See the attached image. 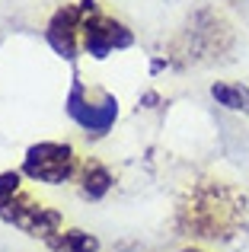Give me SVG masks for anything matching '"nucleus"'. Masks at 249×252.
<instances>
[{
  "instance_id": "9",
  "label": "nucleus",
  "mask_w": 249,
  "mask_h": 252,
  "mask_svg": "<svg viewBox=\"0 0 249 252\" xmlns=\"http://www.w3.org/2000/svg\"><path fill=\"white\" fill-rule=\"evenodd\" d=\"M16 189H19V176L16 172H0V211L13 201Z\"/></svg>"
},
{
  "instance_id": "7",
  "label": "nucleus",
  "mask_w": 249,
  "mask_h": 252,
  "mask_svg": "<svg viewBox=\"0 0 249 252\" xmlns=\"http://www.w3.org/2000/svg\"><path fill=\"white\" fill-rule=\"evenodd\" d=\"M211 96L218 99L220 105H227V109H243L249 112V90L246 86H230V83H214L211 86Z\"/></svg>"
},
{
  "instance_id": "1",
  "label": "nucleus",
  "mask_w": 249,
  "mask_h": 252,
  "mask_svg": "<svg viewBox=\"0 0 249 252\" xmlns=\"http://www.w3.org/2000/svg\"><path fill=\"white\" fill-rule=\"evenodd\" d=\"M26 176L38 179V182H48V185H61L74 176V150L67 144H35V147L26 150V160H23Z\"/></svg>"
},
{
  "instance_id": "5",
  "label": "nucleus",
  "mask_w": 249,
  "mask_h": 252,
  "mask_svg": "<svg viewBox=\"0 0 249 252\" xmlns=\"http://www.w3.org/2000/svg\"><path fill=\"white\" fill-rule=\"evenodd\" d=\"M3 217L13 223V227H19L23 233H29V236H51V233H58V227H61V214H58V211L42 208V204H32L29 198L10 201L3 208Z\"/></svg>"
},
{
  "instance_id": "10",
  "label": "nucleus",
  "mask_w": 249,
  "mask_h": 252,
  "mask_svg": "<svg viewBox=\"0 0 249 252\" xmlns=\"http://www.w3.org/2000/svg\"><path fill=\"white\" fill-rule=\"evenodd\" d=\"M182 252H198V249H182Z\"/></svg>"
},
{
  "instance_id": "6",
  "label": "nucleus",
  "mask_w": 249,
  "mask_h": 252,
  "mask_svg": "<svg viewBox=\"0 0 249 252\" xmlns=\"http://www.w3.org/2000/svg\"><path fill=\"white\" fill-rule=\"evenodd\" d=\"M109 189H112V176H109V169L99 166V163H90L87 172H83V195L96 201V198H102Z\"/></svg>"
},
{
  "instance_id": "8",
  "label": "nucleus",
  "mask_w": 249,
  "mask_h": 252,
  "mask_svg": "<svg viewBox=\"0 0 249 252\" xmlns=\"http://www.w3.org/2000/svg\"><path fill=\"white\" fill-rule=\"evenodd\" d=\"M55 249H61V252H96L99 249V240L83 233V230H67V233L55 243Z\"/></svg>"
},
{
  "instance_id": "2",
  "label": "nucleus",
  "mask_w": 249,
  "mask_h": 252,
  "mask_svg": "<svg viewBox=\"0 0 249 252\" xmlns=\"http://www.w3.org/2000/svg\"><path fill=\"white\" fill-rule=\"evenodd\" d=\"M67 115L74 118L87 134L99 137L115 125L119 102H115V96H102V105H90L87 96H83V83L74 80V86H70V93H67Z\"/></svg>"
},
{
  "instance_id": "3",
  "label": "nucleus",
  "mask_w": 249,
  "mask_h": 252,
  "mask_svg": "<svg viewBox=\"0 0 249 252\" xmlns=\"http://www.w3.org/2000/svg\"><path fill=\"white\" fill-rule=\"evenodd\" d=\"M96 13V0H80L77 6H64L48 23V42L61 58H77V32L83 29V19Z\"/></svg>"
},
{
  "instance_id": "4",
  "label": "nucleus",
  "mask_w": 249,
  "mask_h": 252,
  "mask_svg": "<svg viewBox=\"0 0 249 252\" xmlns=\"http://www.w3.org/2000/svg\"><path fill=\"white\" fill-rule=\"evenodd\" d=\"M134 42L131 38V32L124 29L122 23H115V19L109 16H99V13H90L87 19H83V45H87V51L93 58H109L115 48H128V45Z\"/></svg>"
}]
</instances>
